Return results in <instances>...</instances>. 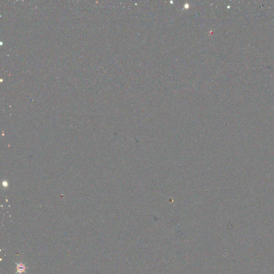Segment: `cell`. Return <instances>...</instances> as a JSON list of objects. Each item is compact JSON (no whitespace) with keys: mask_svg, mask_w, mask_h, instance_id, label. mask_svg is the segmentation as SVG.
I'll list each match as a JSON object with an SVG mask.
<instances>
[{"mask_svg":"<svg viewBox=\"0 0 274 274\" xmlns=\"http://www.w3.org/2000/svg\"><path fill=\"white\" fill-rule=\"evenodd\" d=\"M26 269V267L25 264H24L22 263L20 264H17V273H22L24 271H25Z\"/></svg>","mask_w":274,"mask_h":274,"instance_id":"1","label":"cell"}]
</instances>
